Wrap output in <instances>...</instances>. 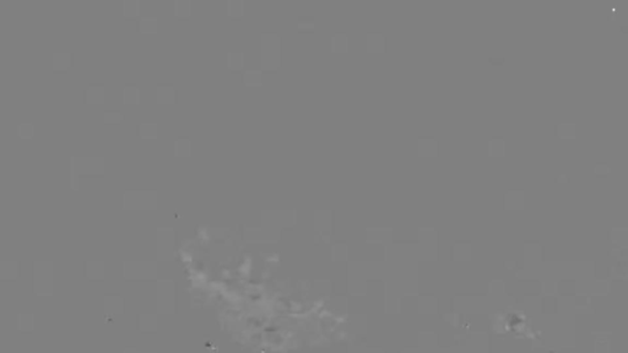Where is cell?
<instances>
[{
  "instance_id": "obj_1",
  "label": "cell",
  "mask_w": 628,
  "mask_h": 353,
  "mask_svg": "<svg viewBox=\"0 0 628 353\" xmlns=\"http://www.w3.org/2000/svg\"><path fill=\"white\" fill-rule=\"evenodd\" d=\"M97 174H103L102 157H71L69 164V188L78 192L80 176Z\"/></svg>"
},
{
  "instance_id": "obj_2",
  "label": "cell",
  "mask_w": 628,
  "mask_h": 353,
  "mask_svg": "<svg viewBox=\"0 0 628 353\" xmlns=\"http://www.w3.org/2000/svg\"><path fill=\"white\" fill-rule=\"evenodd\" d=\"M32 291L37 297L53 295V261H33Z\"/></svg>"
},
{
  "instance_id": "obj_3",
  "label": "cell",
  "mask_w": 628,
  "mask_h": 353,
  "mask_svg": "<svg viewBox=\"0 0 628 353\" xmlns=\"http://www.w3.org/2000/svg\"><path fill=\"white\" fill-rule=\"evenodd\" d=\"M73 66V53L56 52L52 56V70L54 73H66Z\"/></svg>"
},
{
  "instance_id": "obj_4",
  "label": "cell",
  "mask_w": 628,
  "mask_h": 353,
  "mask_svg": "<svg viewBox=\"0 0 628 353\" xmlns=\"http://www.w3.org/2000/svg\"><path fill=\"white\" fill-rule=\"evenodd\" d=\"M19 268H20L19 261H10V260L0 261V281L14 282L18 280Z\"/></svg>"
},
{
  "instance_id": "obj_5",
  "label": "cell",
  "mask_w": 628,
  "mask_h": 353,
  "mask_svg": "<svg viewBox=\"0 0 628 353\" xmlns=\"http://www.w3.org/2000/svg\"><path fill=\"white\" fill-rule=\"evenodd\" d=\"M86 104H103L104 87L102 85H90L85 90Z\"/></svg>"
},
{
  "instance_id": "obj_6",
  "label": "cell",
  "mask_w": 628,
  "mask_h": 353,
  "mask_svg": "<svg viewBox=\"0 0 628 353\" xmlns=\"http://www.w3.org/2000/svg\"><path fill=\"white\" fill-rule=\"evenodd\" d=\"M104 262L103 261H86L85 275L90 281H103L104 278Z\"/></svg>"
},
{
  "instance_id": "obj_7",
  "label": "cell",
  "mask_w": 628,
  "mask_h": 353,
  "mask_svg": "<svg viewBox=\"0 0 628 353\" xmlns=\"http://www.w3.org/2000/svg\"><path fill=\"white\" fill-rule=\"evenodd\" d=\"M18 330L21 333H31L35 330V315L33 314H19Z\"/></svg>"
},
{
  "instance_id": "obj_8",
  "label": "cell",
  "mask_w": 628,
  "mask_h": 353,
  "mask_svg": "<svg viewBox=\"0 0 628 353\" xmlns=\"http://www.w3.org/2000/svg\"><path fill=\"white\" fill-rule=\"evenodd\" d=\"M18 137L21 140H32L35 137V125L28 121H23L18 125Z\"/></svg>"
},
{
  "instance_id": "obj_9",
  "label": "cell",
  "mask_w": 628,
  "mask_h": 353,
  "mask_svg": "<svg viewBox=\"0 0 628 353\" xmlns=\"http://www.w3.org/2000/svg\"><path fill=\"white\" fill-rule=\"evenodd\" d=\"M117 117H119L117 113H111V112L108 113V112H106V113H104V121H106V123H114V121L118 120Z\"/></svg>"
},
{
  "instance_id": "obj_10",
  "label": "cell",
  "mask_w": 628,
  "mask_h": 353,
  "mask_svg": "<svg viewBox=\"0 0 628 353\" xmlns=\"http://www.w3.org/2000/svg\"><path fill=\"white\" fill-rule=\"evenodd\" d=\"M0 290H1V286H0Z\"/></svg>"
}]
</instances>
